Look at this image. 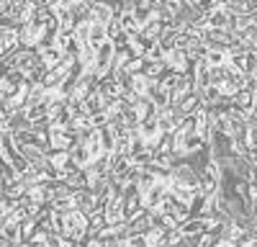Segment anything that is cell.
<instances>
[{
  "instance_id": "cell-1",
  "label": "cell",
  "mask_w": 257,
  "mask_h": 247,
  "mask_svg": "<svg viewBox=\"0 0 257 247\" xmlns=\"http://www.w3.org/2000/svg\"><path fill=\"white\" fill-rule=\"evenodd\" d=\"M229 21H231V13L224 6H216L211 13H206V26L208 29H226Z\"/></svg>"
},
{
  "instance_id": "cell-2",
  "label": "cell",
  "mask_w": 257,
  "mask_h": 247,
  "mask_svg": "<svg viewBox=\"0 0 257 247\" xmlns=\"http://www.w3.org/2000/svg\"><path fill=\"white\" fill-rule=\"evenodd\" d=\"M203 62H206L208 67H224V65H226V52L208 49V52H206V57H203Z\"/></svg>"
}]
</instances>
